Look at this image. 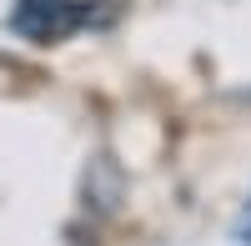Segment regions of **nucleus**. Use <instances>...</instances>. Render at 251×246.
I'll list each match as a JSON object with an SVG mask.
<instances>
[{
    "mask_svg": "<svg viewBox=\"0 0 251 246\" xmlns=\"http://www.w3.org/2000/svg\"><path fill=\"white\" fill-rule=\"evenodd\" d=\"M80 5H71V0H20L15 15H10V25L20 35H30L35 46H50V40H60L66 30L80 25Z\"/></svg>",
    "mask_w": 251,
    "mask_h": 246,
    "instance_id": "f257e3e1",
    "label": "nucleus"
}]
</instances>
